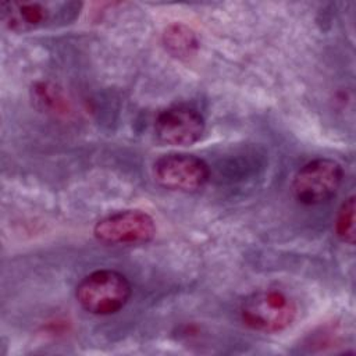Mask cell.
Here are the masks:
<instances>
[{
  "label": "cell",
  "mask_w": 356,
  "mask_h": 356,
  "mask_svg": "<svg viewBox=\"0 0 356 356\" xmlns=\"http://www.w3.org/2000/svg\"><path fill=\"white\" fill-rule=\"evenodd\" d=\"M156 181L165 189L179 192H196L210 179L209 164L193 154L170 153L154 161Z\"/></svg>",
  "instance_id": "obj_4"
},
{
  "label": "cell",
  "mask_w": 356,
  "mask_h": 356,
  "mask_svg": "<svg viewBox=\"0 0 356 356\" xmlns=\"http://www.w3.org/2000/svg\"><path fill=\"white\" fill-rule=\"evenodd\" d=\"M337 236L349 245L355 243V197H348L337 216L335 221Z\"/></svg>",
  "instance_id": "obj_9"
},
{
  "label": "cell",
  "mask_w": 356,
  "mask_h": 356,
  "mask_svg": "<svg viewBox=\"0 0 356 356\" xmlns=\"http://www.w3.org/2000/svg\"><path fill=\"white\" fill-rule=\"evenodd\" d=\"M343 181L342 165L332 159H314L293 177L292 192L306 206L327 203L339 191Z\"/></svg>",
  "instance_id": "obj_3"
},
{
  "label": "cell",
  "mask_w": 356,
  "mask_h": 356,
  "mask_svg": "<svg viewBox=\"0 0 356 356\" xmlns=\"http://www.w3.org/2000/svg\"><path fill=\"white\" fill-rule=\"evenodd\" d=\"M163 42L167 50L179 58L191 57L199 46L196 33L182 24H172L167 26L163 33Z\"/></svg>",
  "instance_id": "obj_8"
},
{
  "label": "cell",
  "mask_w": 356,
  "mask_h": 356,
  "mask_svg": "<svg viewBox=\"0 0 356 356\" xmlns=\"http://www.w3.org/2000/svg\"><path fill=\"white\" fill-rule=\"evenodd\" d=\"M154 132L160 142L172 146L196 143L204 132L200 113L186 106H175L161 111L154 122Z\"/></svg>",
  "instance_id": "obj_6"
},
{
  "label": "cell",
  "mask_w": 356,
  "mask_h": 356,
  "mask_svg": "<svg viewBox=\"0 0 356 356\" xmlns=\"http://www.w3.org/2000/svg\"><path fill=\"white\" fill-rule=\"evenodd\" d=\"M241 317L254 331L280 332L293 323L296 305L281 291L264 289L249 295L243 300Z\"/></svg>",
  "instance_id": "obj_2"
},
{
  "label": "cell",
  "mask_w": 356,
  "mask_h": 356,
  "mask_svg": "<svg viewBox=\"0 0 356 356\" xmlns=\"http://www.w3.org/2000/svg\"><path fill=\"white\" fill-rule=\"evenodd\" d=\"M93 234L99 242L106 245H139L154 238L156 224L142 210H122L99 220Z\"/></svg>",
  "instance_id": "obj_5"
},
{
  "label": "cell",
  "mask_w": 356,
  "mask_h": 356,
  "mask_svg": "<svg viewBox=\"0 0 356 356\" xmlns=\"http://www.w3.org/2000/svg\"><path fill=\"white\" fill-rule=\"evenodd\" d=\"M128 278L115 270H96L78 284L75 296L78 303L89 313L107 316L120 312L131 298Z\"/></svg>",
  "instance_id": "obj_1"
},
{
  "label": "cell",
  "mask_w": 356,
  "mask_h": 356,
  "mask_svg": "<svg viewBox=\"0 0 356 356\" xmlns=\"http://www.w3.org/2000/svg\"><path fill=\"white\" fill-rule=\"evenodd\" d=\"M72 4H53L40 1H8L3 3V19L11 31L28 32L49 22L56 21V18H65L68 14L76 10L71 8Z\"/></svg>",
  "instance_id": "obj_7"
}]
</instances>
